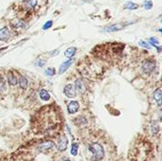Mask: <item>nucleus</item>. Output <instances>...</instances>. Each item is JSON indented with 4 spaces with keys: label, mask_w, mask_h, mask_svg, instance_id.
Masks as SVG:
<instances>
[{
    "label": "nucleus",
    "mask_w": 162,
    "mask_h": 161,
    "mask_svg": "<svg viewBox=\"0 0 162 161\" xmlns=\"http://www.w3.org/2000/svg\"><path fill=\"white\" fill-rule=\"evenodd\" d=\"M8 80H9V83L11 85H17V78L14 76V74L12 72H9L8 74Z\"/></svg>",
    "instance_id": "nucleus-13"
},
{
    "label": "nucleus",
    "mask_w": 162,
    "mask_h": 161,
    "mask_svg": "<svg viewBox=\"0 0 162 161\" xmlns=\"http://www.w3.org/2000/svg\"><path fill=\"white\" fill-rule=\"evenodd\" d=\"M67 145H68V139H67L66 136H63V137H60L59 141H58L57 148H58V150H59L60 152H64V151L66 150Z\"/></svg>",
    "instance_id": "nucleus-5"
},
{
    "label": "nucleus",
    "mask_w": 162,
    "mask_h": 161,
    "mask_svg": "<svg viewBox=\"0 0 162 161\" xmlns=\"http://www.w3.org/2000/svg\"><path fill=\"white\" fill-rule=\"evenodd\" d=\"M63 161H70L69 159H67V158H66V159H64Z\"/></svg>",
    "instance_id": "nucleus-27"
},
{
    "label": "nucleus",
    "mask_w": 162,
    "mask_h": 161,
    "mask_svg": "<svg viewBox=\"0 0 162 161\" xmlns=\"http://www.w3.org/2000/svg\"><path fill=\"white\" fill-rule=\"evenodd\" d=\"M12 35L11 30L8 28H0V41L6 42L9 39Z\"/></svg>",
    "instance_id": "nucleus-6"
},
{
    "label": "nucleus",
    "mask_w": 162,
    "mask_h": 161,
    "mask_svg": "<svg viewBox=\"0 0 162 161\" xmlns=\"http://www.w3.org/2000/svg\"><path fill=\"white\" fill-rule=\"evenodd\" d=\"M125 24H122V23H118V24H113L111 26H109V27L105 28H104V31H107V32H114V31H119L122 30L124 27H125Z\"/></svg>",
    "instance_id": "nucleus-7"
},
{
    "label": "nucleus",
    "mask_w": 162,
    "mask_h": 161,
    "mask_svg": "<svg viewBox=\"0 0 162 161\" xmlns=\"http://www.w3.org/2000/svg\"><path fill=\"white\" fill-rule=\"evenodd\" d=\"M74 86H75L76 91L80 92L81 94H83V93H85V91H86V85H85V80H83V79L76 80L75 85Z\"/></svg>",
    "instance_id": "nucleus-4"
},
{
    "label": "nucleus",
    "mask_w": 162,
    "mask_h": 161,
    "mask_svg": "<svg viewBox=\"0 0 162 161\" xmlns=\"http://www.w3.org/2000/svg\"><path fill=\"white\" fill-rule=\"evenodd\" d=\"M73 62H74L73 59H69L68 61H66V62H64L62 64H61V66H60L59 73H60V74H63L64 71H66V69L68 68V67L71 66V64H73Z\"/></svg>",
    "instance_id": "nucleus-12"
},
{
    "label": "nucleus",
    "mask_w": 162,
    "mask_h": 161,
    "mask_svg": "<svg viewBox=\"0 0 162 161\" xmlns=\"http://www.w3.org/2000/svg\"><path fill=\"white\" fill-rule=\"evenodd\" d=\"M52 25H53V22L52 21H47L46 24H45L43 26V30H48V28H50L51 27H52Z\"/></svg>",
    "instance_id": "nucleus-23"
},
{
    "label": "nucleus",
    "mask_w": 162,
    "mask_h": 161,
    "mask_svg": "<svg viewBox=\"0 0 162 161\" xmlns=\"http://www.w3.org/2000/svg\"><path fill=\"white\" fill-rule=\"evenodd\" d=\"M79 107L80 105L78 101H71L67 106V111H68L69 114H75L79 110Z\"/></svg>",
    "instance_id": "nucleus-9"
},
{
    "label": "nucleus",
    "mask_w": 162,
    "mask_h": 161,
    "mask_svg": "<svg viewBox=\"0 0 162 161\" xmlns=\"http://www.w3.org/2000/svg\"><path fill=\"white\" fill-rule=\"evenodd\" d=\"M64 93L67 98H74L77 95V91L75 89V86L73 85H66L64 86Z\"/></svg>",
    "instance_id": "nucleus-3"
},
{
    "label": "nucleus",
    "mask_w": 162,
    "mask_h": 161,
    "mask_svg": "<svg viewBox=\"0 0 162 161\" xmlns=\"http://www.w3.org/2000/svg\"><path fill=\"white\" fill-rule=\"evenodd\" d=\"M37 5V0H26L25 1V6L28 9H34Z\"/></svg>",
    "instance_id": "nucleus-16"
},
{
    "label": "nucleus",
    "mask_w": 162,
    "mask_h": 161,
    "mask_svg": "<svg viewBox=\"0 0 162 161\" xmlns=\"http://www.w3.org/2000/svg\"><path fill=\"white\" fill-rule=\"evenodd\" d=\"M138 44H139V46L143 47H145V48H148V49H150V48H151L150 45H149L148 43H146V42H144V41H139Z\"/></svg>",
    "instance_id": "nucleus-26"
},
{
    "label": "nucleus",
    "mask_w": 162,
    "mask_h": 161,
    "mask_svg": "<svg viewBox=\"0 0 162 161\" xmlns=\"http://www.w3.org/2000/svg\"><path fill=\"white\" fill-rule=\"evenodd\" d=\"M19 85L22 89H26L28 87V80L26 79V77L21 76L20 79H19Z\"/></svg>",
    "instance_id": "nucleus-17"
},
{
    "label": "nucleus",
    "mask_w": 162,
    "mask_h": 161,
    "mask_svg": "<svg viewBox=\"0 0 162 161\" xmlns=\"http://www.w3.org/2000/svg\"><path fill=\"white\" fill-rule=\"evenodd\" d=\"M76 51H77V48L76 47H69V48H67V49L66 50V52H64V55H66V57L71 59V58L75 55Z\"/></svg>",
    "instance_id": "nucleus-15"
},
{
    "label": "nucleus",
    "mask_w": 162,
    "mask_h": 161,
    "mask_svg": "<svg viewBox=\"0 0 162 161\" xmlns=\"http://www.w3.org/2000/svg\"><path fill=\"white\" fill-rule=\"evenodd\" d=\"M53 146H54V142H52V141H50V140H47L40 144L39 150H40L41 152H47V151L52 149Z\"/></svg>",
    "instance_id": "nucleus-8"
},
{
    "label": "nucleus",
    "mask_w": 162,
    "mask_h": 161,
    "mask_svg": "<svg viewBox=\"0 0 162 161\" xmlns=\"http://www.w3.org/2000/svg\"><path fill=\"white\" fill-rule=\"evenodd\" d=\"M12 26L14 28H25L27 27V24L25 23L23 20H20V19H15L12 22Z\"/></svg>",
    "instance_id": "nucleus-10"
},
{
    "label": "nucleus",
    "mask_w": 162,
    "mask_h": 161,
    "mask_svg": "<svg viewBox=\"0 0 162 161\" xmlns=\"http://www.w3.org/2000/svg\"><path fill=\"white\" fill-rule=\"evenodd\" d=\"M89 150L91 151V153L93 154L94 158L96 161H100L103 158L104 156V149L100 144L99 143H93L89 146Z\"/></svg>",
    "instance_id": "nucleus-1"
},
{
    "label": "nucleus",
    "mask_w": 162,
    "mask_h": 161,
    "mask_svg": "<svg viewBox=\"0 0 162 161\" xmlns=\"http://www.w3.org/2000/svg\"><path fill=\"white\" fill-rule=\"evenodd\" d=\"M124 7H125V9H137L138 8V5L136 4V3H133V2H127Z\"/></svg>",
    "instance_id": "nucleus-18"
},
{
    "label": "nucleus",
    "mask_w": 162,
    "mask_h": 161,
    "mask_svg": "<svg viewBox=\"0 0 162 161\" xmlns=\"http://www.w3.org/2000/svg\"><path fill=\"white\" fill-rule=\"evenodd\" d=\"M78 148H79V146H78L77 143L72 144V146H71V154H72V156H76V154H77Z\"/></svg>",
    "instance_id": "nucleus-21"
},
{
    "label": "nucleus",
    "mask_w": 162,
    "mask_h": 161,
    "mask_svg": "<svg viewBox=\"0 0 162 161\" xmlns=\"http://www.w3.org/2000/svg\"><path fill=\"white\" fill-rule=\"evenodd\" d=\"M150 43L153 45L155 47H157V45L159 44V41L157 40V38H155V37H152L150 38Z\"/></svg>",
    "instance_id": "nucleus-24"
},
{
    "label": "nucleus",
    "mask_w": 162,
    "mask_h": 161,
    "mask_svg": "<svg viewBox=\"0 0 162 161\" xmlns=\"http://www.w3.org/2000/svg\"><path fill=\"white\" fill-rule=\"evenodd\" d=\"M45 73L48 76H53L55 74V70H54V68H52V67H49V68H47L46 71H45Z\"/></svg>",
    "instance_id": "nucleus-25"
},
{
    "label": "nucleus",
    "mask_w": 162,
    "mask_h": 161,
    "mask_svg": "<svg viewBox=\"0 0 162 161\" xmlns=\"http://www.w3.org/2000/svg\"><path fill=\"white\" fill-rule=\"evenodd\" d=\"M142 69L147 74H150L155 69V62L153 60H145L142 64Z\"/></svg>",
    "instance_id": "nucleus-2"
},
{
    "label": "nucleus",
    "mask_w": 162,
    "mask_h": 161,
    "mask_svg": "<svg viewBox=\"0 0 162 161\" xmlns=\"http://www.w3.org/2000/svg\"><path fill=\"white\" fill-rule=\"evenodd\" d=\"M151 129H152V132H153V134H157L158 133V131H159V125L157 121H155L152 123L151 125Z\"/></svg>",
    "instance_id": "nucleus-19"
},
{
    "label": "nucleus",
    "mask_w": 162,
    "mask_h": 161,
    "mask_svg": "<svg viewBox=\"0 0 162 161\" xmlns=\"http://www.w3.org/2000/svg\"><path fill=\"white\" fill-rule=\"evenodd\" d=\"M143 7L146 9H151L152 8H153V2L152 1H145Z\"/></svg>",
    "instance_id": "nucleus-22"
},
{
    "label": "nucleus",
    "mask_w": 162,
    "mask_h": 161,
    "mask_svg": "<svg viewBox=\"0 0 162 161\" xmlns=\"http://www.w3.org/2000/svg\"><path fill=\"white\" fill-rule=\"evenodd\" d=\"M39 95H40V98L43 99V101H49V99H50V95H49V93H48L47 90H45V89H42L40 93H39Z\"/></svg>",
    "instance_id": "nucleus-14"
},
{
    "label": "nucleus",
    "mask_w": 162,
    "mask_h": 161,
    "mask_svg": "<svg viewBox=\"0 0 162 161\" xmlns=\"http://www.w3.org/2000/svg\"><path fill=\"white\" fill-rule=\"evenodd\" d=\"M6 89V83H5V80L4 78L0 75V91H4Z\"/></svg>",
    "instance_id": "nucleus-20"
},
{
    "label": "nucleus",
    "mask_w": 162,
    "mask_h": 161,
    "mask_svg": "<svg viewBox=\"0 0 162 161\" xmlns=\"http://www.w3.org/2000/svg\"><path fill=\"white\" fill-rule=\"evenodd\" d=\"M154 98H155V101L157 103V105L160 106L161 101H162V90H161V88H157V90H155V94H154Z\"/></svg>",
    "instance_id": "nucleus-11"
}]
</instances>
